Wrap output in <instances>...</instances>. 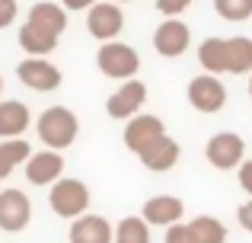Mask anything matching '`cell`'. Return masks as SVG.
<instances>
[{
	"instance_id": "cell-24",
	"label": "cell",
	"mask_w": 252,
	"mask_h": 243,
	"mask_svg": "<svg viewBox=\"0 0 252 243\" xmlns=\"http://www.w3.org/2000/svg\"><path fill=\"white\" fill-rule=\"evenodd\" d=\"M214 10L230 23H243L252 16V0H214Z\"/></svg>"
},
{
	"instance_id": "cell-20",
	"label": "cell",
	"mask_w": 252,
	"mask_h": 243,
	"mask_svg": "<svg viewBox=\"0 0 252 243\" xmlns=\"http://www.w3.org/2000/svg\"><path fill=\"white\" fill-rule=\"evenodd\" d=\"M227 42H230L227 74H249V70H252V38L236 35V38H227Z\"/></svg>"
},
{
	"instance_id": "cell-12",
	"label": "cell",
	"mask_w": 252,
	"mask_h": 243,
	"mask_svg": "<svg viewBox=\"0 0 252 243\" xmlns=\"http://www.w3.org/2000/svg\"><path fill=\"white\" fill-rule=\"evenodd\" d=\"M189 26L182 23V19H166V23L157 26L154 32V48L160 51L163 58H179L185 55V48H189Z\"/></svg>"
},
{
	"instance_id": "cell-29",
	"label": "cell",
	"mask_w": 252,
	"mask_h": 243,
	"mask_svg": "<svg viewBox=\"0 0 252 243\" xmlns=\"http://www.w3.org/2000/svg\"><path fill=\"white\" fill-rule=\"evenodd\" d=\"M236 218H240V224H243V227H246V231L252 234V202H246V205H240Z\"/></svg>"
},
{
	"instance_id": "cell-4",
	"label": "cell",
	"mask_w": 252,
	"mask_h": 243,
	"mask_svg": "<svg viewBox=\"0 0 252 243\" xmlns=\"http://www.w3.org/2000/svg\"><path fill=\"white\" fill-rule=\"evenodd\" d=\"M189 103L198 112L214 115V112H220L223 103H227V90H223V83L217 80L214 74H201L189 83Z\"/></svg>"
},
{
	"instance_id": "cell-9",
	"label": "cell",
	"mask_w": 252,
	"mask_h": 243,
	"mask_svg": "<svg viewBox=\"0 0 252 243\" xmlns=\"http://www.w3.org/2000/svg\"><path fill=\"white\" fill-rule=\"evenodd\" d=\"M16 74H19V80H23L29 90L48 93V90L61 87V70H58L55 64H48L45 58H26V61L16 68Z\"/></svg>"
},
{
	"instance_id": "cell-14",
	"label": "cell",
	"mask_w": 252,
	"mask_h": 243,
	"mask_svg": "<svg viewBox=\"0 0 252 243\" xmlns=\"http://www.w3.org/2000/svg\"><path fill=\"white\" fill-rule=\"evenodd\" d=\"M70 243H112V227L99 214H83L70 224Z\"/></svg>"
},
{
	"instance_id": "cell-6",
	"label": "cell",
	"mask_w": 252,
	"mask_h": 243,
	"mask_svg": "<svg viewBox=\"0 0 252 243\" xmlns=\"http://www.w3.org/2000/svg\"><path fill=\"white\" fill-rule=\"evenodd\" d=\"M32 218V202L26 199V192L19 189H3L0 192V231L16 234L29 224Z\"/></svg>"
},
{
	"instance_id": "cell-17",
	"label": "cell",
	"mask_w": 252,
	"mask_h": 243,
	"mask_svg": "<svg viewBox=\"0 0 252 243\" xmlns=\"http://www.w3.org/2000/svg\"><path fill=\"white\" fill-rule=\"evenodd\" d=\"M198 61L208 74H223L230 64V42L227 38H204L201 48H198Z\"/></svg>"
},
{
	"instance_id": "cell-28",
	"label": "cell",
	"mask_w": 252,
	"mask_h": 243,
	"mask_svg": "<svg viewBox=\"0 0 252 243\" xmlns=\"http://www.w3.org/2000/svg\"><path fill=\"white\" fill-rule=\"evenodd\" d=\"M240 186H243V192L252 195V160H246L240 167Z\"/></svg>"
},
{
	"instance_id": "cell-3",
	"label": "cell",
	"mask_w": 252,
	"mask_h": 243,
	"mask_svg": "<svg viewBox=\"0 0 252 243\" xmlns=\"http://www.w3.org/2000/svg\"><path fill=\"white\" fill-rule=\"evenodd\" d=\"M96 64L105 77H118V80H131L134 70L141 68V58L131 45H122V42H105L96 55Z\"/></svg>"
},
{
	"instance_id": "cell-26",
	"label": "cell",
	"mask_w": 252,
	"mask_h": 243,
	"mask_svg": "<svg viewBox=\"0 0 252 243\" xmlns=\"http://www.w3.org/2000/svg\"><path fill=\"white\" fill-rule=\"evenodd\" d=\"M191 0H157V10L163 13V16H176V13L189 10Z\"/></svg>"
},
{
	"instance_id": "cell-18",
	"label": "cell",
	"mask_w": 252,
	"mask_h": 243,
	"mask_svg": "<svg viewBox=\"0 0 252 243\" xmlns=\"http://www.w3.org/2000/svg\"><path fill=\"white\" fill-rule=\"evenodd\" d=\"M19 45H23L29 55L42 58V55H48V51L58 48V35H51L48 29H42V26H35V23H26L23 29H19Z\"/></svg>"
},
{
	"instance_id": "cell-11",
	"label": "cell",
	"mask_w": 252,
	"mask_h": 243,
	"mask_svg": "<svg viewBox=\"0 0 252 243\" xmlns=\"http://www.w3.org/2000/svg\"><path fill=\"white\" fill-rule=\"evenodd\" d=\"M64 173V157L58 150H38L26 163V179L32 186H55Z\"/></svg>"
},
{
	"instance_id": "cell-5",
	"label": "cell",
	"mask_w": 252,
	"mask_h": 243,
	"mask_svg": "<svg viewBox=\"0 0 252 243\" xmlns=\"http://www.w3.org/2000/svg\"><path fill=\"white\" fill-rule=\"evenodd\" d=\"M243 150H246V144H243L240 135L220 131V135H214L208 141L204 157H208V163L217 167V170H233V167H243Z\"/></svg>"
},
{
	"instance_id": "cell-32",
	"label": "cell",
	"mask_w": 252,
	"mask_h": 243,
	"mask_svg": "<svg viewBox=\"0 0 252 243\" xmlns=\"http://www.w3.org/2000/svg\"><path fill=\"white\" fill-rule=\"evenodd\" d=\"M0 90H3V80H0Z\"/></svg>"
},
{
	"instance_id": "cell-2",
	"label": "cell",
	"mask_w": 252,
	"mask_h": 243,
	"mask_svg": "<svg viewBox=\"0 0 252 243\" xmlns=\"http://www.w3.org/2000/svg\"><path fill=\"white\" fill-rule=\"evenodd\" d=\"M48 205L58 218H83L86 205H90V189L83 186L80 179H58L51 186V195H48Z\"/></svg>"
},
{
	"instance_id": "cell-13",
	"label": "cell",
	"mask_w": 252,
	"mask_h": 243,
	"mask_svg": "<svg viewBox=\"0 0 252 243\" xmlns=\"http://www.w3.org/2000/svg\"><path fill=\"white\" fill-rule=\"evenodd\" d=\"M141 163L147 170H154V173H166V170H172L179 163V144L172 141L169 135H163L160 141H154L147 150H141Z\"/></svg>"
},
{
	"instance_id": "cell-7",
	"label": "cell",
	"mask_w": 252,
	"mask_h": 243,
	"mask_svg": "<svg viewBox=\"0 0 252 243\" xmlns=\"http://www.w3.org/2000/svg\"><path fill=\"white\" fill-rule=\"evenodd\" d=\"M144 100H147V87H144L141 80H125L122 87L109 96L105 109H109L112 119H137Z\"/></svg>"
},
{
	"instance_id": "cell-27",
	"label": "cell",
	"mask_w": 252,
	"mask_h": 243,
	"mask_svg": "<svg viewBox=\"0 0 252 243\" xmlns=\"http://www.w3.org/2000/svg\"><path fill=\"white\" fill-rule=\"evenodd\" d=\"M16 19V0H0V29Z\"/></svg>"
},
{
	"instance_id": "cell-25",
	"label": "cell",
	"mask_w": 252,
	"mask_h": 243,
	"mask_svg": "<svg viewBox=\"0 0 252 243\" xmlns=\"http://www.w3.org/2000/svg\"><path fill=\"white\" fill-rule=\"evenodd\" d=\"M166 243H198L191 224H172L166 231Z\"/></svg>"
},
{
	"instance_id": "cell-8",
	"label": "cell",
	"mask_w": 252,
	"mask_h": 243,
	"mask_svg": "<svg viewBox=\"0 0 252 243\" xmlns=\"http://www.w3.org/2000/svg\"><path fill=\"white\" fill-rule=\"evenodd\" d=\"M163 135H166L163 119H157V115H137V119H131L125 125V147L141 154V150H147L154 141H160Z\"/></svg>"
},
{
	"instance_id": "cell-33",
	"label": "cell",
	"mask_w": 252,
	"mask_h": 243,
	"mask_svg": "<svg viewBox=\"0 0 252 243\" xmlns=\"http://www.w3.org/2000/svg\"><path fill=\"white\" fill-rule=\"evenodd\" d=\"M118 3H125V0H118Z\"/></svg>"
},
{
	"instance_id": "cell-19",
	"label": "cell",
	"mask_w": 252,
	"mask_h": 243,
	"mask_svg": "<svg viewBox=\"0 0 252 243\" xmlns=\"http://www.w3.org/2000/svg\"><path fill=\"white\" fill-rule=\"evenodd\" d=\"M29 23H35V26H42V29H48L51 35H58L61 38V32L67 29V16H64V6H55V3H35L29 10Z\"/></svg>"
},
{
	"instance_id": "cell-16",
	"label": "cell",
	"mask_w": 252,
	"mask_h": 243,
	"mask_svg": "<svg viewBox=\"0 0 252 243\" xmlns=\"http://www.w3.org/2000/svg\"><path fill=\"white\" fill-rule=\"evenodd\" d=\"M26 128H29V109L19 100L0 103V138H3V141H16Z\"/></svg>"
},
{
	"instance_id": "cell-23",
	"label": "cell",
	"mask_w": 252,
	"mask_h": 243,
	"mask_svg": "<svg viewBox=\"0 0 252 243\" xmlns=\"http://www.w3.org/2000/svg\"><path fill=\"white\" fill-rule=\"evenodd\" d=\"M191 231H195L198 243H223L227 240V227L217 218H211V214H198V218L191 221Z\"/></svg>"
},
{
	"instance_id": "cell-15",
	"label": "cell",
	"mask_w": 252,
	"mask_h": 243,
	"mask_svg": "<svg viewBox=\"0 0 252 243\" xmlns=\"http://www.w3.org/2000/svg\"><path fill=\"white\" fill-rule=\"evenodd\" d=\"M182 211L185 208H182L179 199H172V195H157V199H147L141 218L147 221V224H157V227H172L182 218Z\"/></svg>"
},
{
	"instance_id": "cell-22",
	"label": "cell",
	"mask_w": 252,
	"mask_h": 243,
	"mask_svg": "<svg viewBox=\"0 0 252 243\" xmlns=\"http://www.w3.org/2000/svg\"><path fill=\"white\" fill-rule=\"evenodd\" d=\"M115 243H150V224L144 218H134V214L118 221Z\"/></svg>"
},
{
	"instance_id": "cell-30",
	"label": "cell",
	"mask_w": 252,
	"mask_h": 243,
	"mask_svg": "<svg viewBox=\"0 0 252 243\" xmlns=\"http://www.w3.org/2000/svg\"><path fill=\"white\" fill-rule=\"evenodd\" d=\"M61 3L67 6V10H86V6H90V10H93V6H96V3H93V0H61Z\"/></svg>"
},
{
	"instance_id": "cell-21",
	"label": "cell",
	"mask_w": 252,
	"mask_h": 243,
	"mask_svg": "<svg viewBox=\"0 0 252 243\" xmlns=\"http://www.w3.org/2000/svg\"><path fill=\"white\" fill-rule=\"evenodd\" d=\"M29 144L26 141H3L0 144V179H3V176H10L13 170L19 167V163H29Z\"/></svg>"
},
{
	"instance_id": "cell-31",
	"label": "cell",
	"mask_w": 252,
	"mask_h": 243,
	"mask_svg": "<svg viewBox=\"0 0 252 243\" xmlns=\"http://www.w3.org/2000/svg\"><path fill=\"white\" fill-rule=\"evenodd\" d=\"M249 96H252V80H249Z\"/></svg>"
},
{
	"instance_id": "cell-10",
	"label": "cell",
	"mask_w": 252,
	"mask_h": 243,
	"mask_svg": "<svg viewBox=\"0 0 252 243\" xmlns=\"http://www.w3.org/2000/svg\"><path fill=\"white\" fill-rule=\"evenodd\" d=\"M86 29H90V35L99 38V42H112V38L125 29V16L115 3H96L90 10V16H86Z\"/></svg>"
},
{
	"instance_id": "cell-1",
	"label": "cell",
	"mask_w": 252,
	"mask_h": 243,
	"mask_svg": "<svg viewBox=\"0 0 252 243\" xmlns=\"http://www.w3.org/2000/svg\"><path fill=\"white\" fill-rule=\"evenodd\" d=\"M35 128H38V141H42L45 147L61 150V147H70V144L77 141L80 122H77V115L70 112L67 106H51L38 115Z\"/></svg>"
}]
</instances>
